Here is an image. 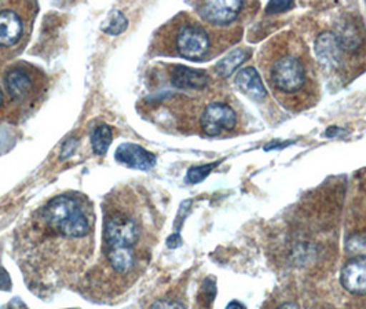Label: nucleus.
I'll list each match as a JSON object with an SVG mask.
<instances>
[{
    "mask_svg": "<svg viewBox=\"0 0 366 309\" xmlns=\"http://www.w3.org/2000/svg\"><path fill=\"white\" fill-rule=\"evenodd\" d=\"M263 71L275 96L290 109L310 105L312 93V59L305 46H290L285 39H275L267 46Z\"/></svg>",
    "mask_w": 366,
    "mask_h": 309,
    "instance_id": "nucleus-1",
    "label": "nucleus"
},
{
    "mask_svg": "<svg viewBox=\"0 0 366 309\" xmlns=\"http://www.w3.org/2000/svg\"><path fill=\"white\" fill-rule=\"evenodd\" d=\"M43 218L55 234L64 238L79 239L90 231L89 218L79 202L71 197L61 196L50 201L43 211Z\"/></svg>",
    "mask_w": 366,
    "mask_h": 309,
    "instance_id": "nucleus-2",
    "label": "nucleus"
},
{
    "mask_svg": "<svg viewBox=\"0 0 366 309\" xmlns=\"http://www.w3.org/2000/svg\"><path fill=\"white\" fill-rule=\"evenodd\" d=\"M139 226L126 212H114L105 221V245L109 249H129L139 239Z\"/></svg>",
    "mask_w": 366,
    "mask_h": 309,
    "instance_id": "nucleus-3",
    "label": "nucleus"
},
{
    "mask_svg": "<svg viewBox=\"0 0 366 309\" xmlns=\"http://www.w3.org/2000/svg\"><path fill=\"white\" fill-rule=\"evenodd\" d=\"M211 40L208 32L200 24H184L177 35V50L183 58L190 61H200L208 54Z\"/></svg>",
    "mask_w": 366,
    "mask_h": 309,
    "instance_id": "nucleus-4",
    "label": "nucleus"
},
{
    "mask_svg": "<svg viewBox=\"0 0 366 309\" xmlns=\"http://www.w3.org/2000/svg\"><path fill=\"white\" fill-rule=\"evenodd\" d=\"M202 131L209 136H217L223 131H233L237 126V114L234 109L223 102L209 103L202 114Z\"/></svg>",
    "mask_w": 366,
    "mask_h": 309,
    "instance_id": "nucleus-5",
    "label": "nucleus"
},
{
    "mask_svg": "<svg viewBox=\"0 0 366 309\" xmlns=\"http://www.w3.org/2000/svg\"><path fill=\"white\" fill-rule=\"evenodd\" d=\"M315 54L324 68L335 72L342 71L347 62V56L335 32H325L317 37Z\"/></svg>",
    "mask_w": 366,
    "mask_h": 309,
    "instance_id": "nucleus-6",
    "label": "nucleus"
},
{
    "mask_svg": "<svg viewBox=\"0 0 366 309\" xmlns=\"http://www.w3.org/2000/svg\"><path fill=\"white\" fill-rule=\"evenodd\" d=\"M244 1H205L199 7L204 21L212 25H229L237 19Z\"/></svg>",
    "mask_w": 366,
    "mask_h": 309,
    "instance_id": "nucleus-7",
    "label": "nucleus"
},
{
    "mask_svg": "<svg viewBox=\"0 0 366 309\" xmlns=\"http://www.w3.org/2000/svg\"><path fill=\"white\" fill-rule=\"evenodd\" d=\"M116 161L132 169L149 171L156 164V157L147 148L134 143H123L116 150Z\"/></svg>",
    "mask_w": 366,
    "mask_h": 309,
    "instance_id": "nucleus-8",
    "label": "nucleus"
},
{
    "mask_svg": "<svg viewBox=\"0 0 366 309\" xmlns=\"http://www.w3.org/2000/svg\"><path fill=\"white\" fill-rule=\"evenodd\" d=\"M340 282L351 294H366V257H354L347 261L342 270Z\"/></svg>",
    "mask_w": 366,
    "mask_h": 309,
    "instance_id": "nucleus-9",
    "label": "nucleus"
},
{
    "mask_svg": "<svg viewBox=\"0 0 366 309\" xmlns=\"http://www.w3.org/2000/svg\"><path fill=\"white\" fill-rule=\"evenodd\" d=\"M208 74L186 66H174L171 71V81L182 90H202L208 84Z\"/></svg>",
    "mask_w": 366,
    "mask_h": 309,
    "instance_id": "nucleus-10",
    "label": "nucleus"
},
{
    "mask_svg": "<svg viewBox=\"0 0 366 309\" xmlns=\"http://www.w3.org/2000/svg\"><path fill=\"white\" fill-rule=\"evenodd\" d=\"M236 86L245 95L252 98L254 101H262L267 98L266 87L259 76L257 69L249 66L239 71L236 76Z\"/></svg>",
    "mask_w": 366,
    "mask_h": 309,
    "instance_id": "nucleus-11",
    "label": "nucleus"
},
{
    "mask_svg": "<svg viewBox=\"0 0 366 309\" xmlns=\"http://www.w3.org/2000/svg\"><path fill=\"white\" fill-rule=\"evenodd\" d=\"M22 35V21L14 11H0V47L14 46Z\"/></svg>",
    "mask_w": 366,
    "mask_h": 309,
    "instance_id": "nucleus-12",
    "label": "nucleus"
},
{
    "mask_svg": "<svg viewBox=\"0 0 366 309\" xmlns=\"http://www.w3.org/2000/svg\"><path fill=\"white\" fill-rule=\"evenodd\" d=\"M6 87L16 99H22L32 90L31 76L24 69H13L6 77Z\"/></svg>",
    "mask_w": 366,
    "mask_h": 309,
    "instance_id": "nucleus-13",
    "label": "nucleus"
},
{
    "mask_svg": "<svg viewBox=\"0 0 366 309\" xmlns=\"http://www.w3.org/2000/svg\"><path fill=\"white\" fill-rule=\"evenodd\" d=\"M107 257L112 270L119 275H127L135 265L134 250L129 249H109Z\"/></svg>",
    "mask_w": 366,
    "mask_h": 309,
    "instance_id": "nucleus-14",
    "label": "nucleus"
},
{
    "mask_svg": "<svg viewBox=\"0 0 366 309\" xmlns=\"http://www.w3.org/2000/svg\"><path fill=\"white\" fill-rule=\"evenodd\" d=\"M248 51L244 49H236L230 54L226 55L223 59H220L218 65L215 66V71L219 74L220 77L226 78L232 76L233 72L237 69L238 66L247 59Z\"/></svg>",
    "mask_w": 366,
    "mask_h": 309,
    "instance_id": "nucleus-15",
    "label": "nucleus"
},
{
    "mask_svg": "<svg viewBox=\"0 0 366 309\" xmlns=\"http://www.w3.org/2000/svg\"><path fill=\"white\" fill-rule=\"evenodd\" d=\"M112 143V131L108 126L102 124L95 128L92 135V150L97 156H105Z\"/></svg>",
    "mask_w": 366,
    "mask_h": 309,
    "instance_id": "nucleus-16",
    "label": "nucleus"
},
{
    "mask_svg": "<svg viewBox=\"0 0 366 309\" xmlns=\"http://www.w3.org/2000/svg\"><path fill=\"white\" fill-rule=\"evenodd\" d=\"M127 25H129V21L123 16V13L113 11L110 14L109 19L104 24L102 31L112 36H117L127 29Z\"/></svg>",
    "mask_w": 366,
    "mask_h": 309,
    "instance_id": "nucleus-17",
    "label": "nucleus"
},
{
    "mask_svg": "<svg viewBox=\"0 0 366 309\" xmlns=\"http://www.w3.org/2000/svg\"><path fill=\"white\" fill-rule=\"evenodd\" d=\"M218 164H219V161L214 163V164L200 165V166L190 168L187 171V175H186V182L190 183V184H197V183L202 182Z\"/></svg>",
    "mask_w": 366,
    "mask_h": 309,
    "instance_id": "nucleus-18",
    "label": "nucleus"
},
{
    "mask_svg": "<svg viewBox=\"0 0 366 309\" xmlns=\"http://www.w3.org/2000/svg\"><path fill=\"white\" fill-rule=\"evenodd\" d=\"M293 7L292 1H270L266 7L267 14H275V13H282L285 10H290Z\"/></svg>",
    "mask_w": 366,
    "mask_h": 309,
    "instance_id": "nucleus-19",
    "label": "nucleus"
},
{
    "mask_svg": "<svg viewBox=\"0 0 366 309\" xmlns=\"http://www.w3.org/2000/svg\"><path fill=\"white\" fill-rule=\"evenodd\" d=\"M150 309H184V307L174 300H157Z\"/></svg>",
    "mask_w": 366,
    "mask_h": 309,
    "instance_id": "nucleus-20",
    "label": "nucleus"
},
{
    "mask_svg": "<svg viewBox=\"0 0 366 309\" xmlns=\"http://www.w3.org/2000/svg\"><path fill=\"white\" fill-rule=\"evenodd\" d=\"M74 148H76V141L74 139L68 141L64 146V150H62V158H66V157L72 156Z\"/></svg>",
    "mask_w": 366,
    "mask_h": 309,
    "instance_id": "nucleus-21",
    "label": "nucleus"
},
{
    "mask_svg": "<svg viewBox=\"0 0 366 309\" xmlns=\"http://www.w3.org/2000/svg\"><path fill=\"white\" fill-rule=\"evenodd\" d=\"M167 245H168V248H178L179 245H181V237H179V234L177 233V234H174V235H171V237L168 238V240H167Z\"/></svg>",
    "mask_w": 366,
    "mask_h": 309,
    "instance_id": "nucleus-22",
    "label": "nucleus"
},
{
    "mask_svg": "<svg viewBox=\"0 0 366 309\" xmlns=\"http://www.w3.org/2000/svg\"><path fill=\"white\" fill-rule=\"evenodd\" d=\"M7 309H26L24 305H22V303H19V300H14L10 305H9V308Z\"/></svg>",
    "mask_w": 366,
    "mask_h": 309,
    "instance_id": "nucleus-23",
    "label": "nucleus"
},
{
    "mask_svg": "<svg viewBox=\"0 0 366 309\" xmlns=\"http://www.w3.org/2000/svg\"><path fill=\"white\" fill-rule=\"evenodd\" d=\"M226 309H244V307H242L239 303H237V301H232Z\"/></svg>",
    "mask_w": 366,
    "mask_h": 309,
    "instance_id": "nucleus-24",
    "label": "nucleus"
},
{
    "mask_svg": "<svg viewBox=\"0 0 366 309\" xmlns=\"http://www.w3.org/2000/svg\"><path fill=\"white\" fill-rule=\"evenodd\" d=\"M278 309H299V307L296 304H293V303H287V304L281 305Z\"/></svg>",
    "mask_w": 366,
    "mask_h": 309,
    "instance_id": "nucleus-25",
    "label": "nucleus"
},
{
    "mask_svg": "<svg viewBox=\"0 0 366 309\" xmlns=\"http://www.w3.org/2000/svg\"><path fill=\"white\" fill-rule=\"evenodd\" d=\"M1 101H3V93L0 91V105H1Z\"/></svg>",
    "mask_w": 366,
    "mask_h": 309,
    "instance_id": "nucleus-26",
    "label": "nucleus"
}]
</instances>
